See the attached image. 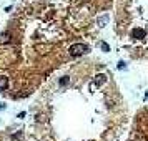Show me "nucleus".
I'll use <instances>...</instances> for the list:
<instances>
[{
    "label": "nucleus",
    "mask_w": 148,
    "mask_h": 141,
    "mask_svg": "<svg viewBox=\"0 0 148 141\" xmlns=\"http://www.w3.org/2000/svg\"><path fill=\"white\" fill-rule=\"evenodd\" d=\"M67 83H68V78H67V77H63V78L60 80V85H62V86H65Z\"/></svg>",
    "instance_id": "nucleus-6"
},
{
    "label": "nucleus",
    "mask_w": 148,
    "mask_h": 141,
    "mask_svg": "<svg viewBox=\"0 0 148 141\" xmlns=\"http://www.w3.org/2000/svg\"><path fill=\"white\" fill-rule=\"evenodd\" d=\"M68 52H70L72 56H80V55H83V53L88 52V47L83 45V43H75V45H72V47H70Z\"/></svg>",
    "instance_id": "nucleus-1"
},
{
    "label": "nucleus",
    "mask_w": 148,
    "mask_h": 141,
    "mask_svg": "<svg viewBox=\"0 0 148 141\" xmlns=\"http://www.w3.org/2000/svg\"><path fill=\"white\" fill-rule=\"evenodd\" d=\"M145 35H147V33H145V30H143V28H135V30L132 32V37L133 38H145Z\"/></svg>",
    "instance_id": "nucleus-2"
},
{
    "label": "nucleus",
    "mask_w": 148,
    "mask_h": 141,
    "mask_svg": "<svg viewBox=\"0 0 148 141\" xmlns=\"http://www.w3.org/2000/svg\"><path fill=\"white\" fill-rule=\"evenodd\" d=\"M8 40H10V33H2L0 35V43H3V42L7 43Z\"/></svg>",
    "instance_id": "nucleus-5"
},
{
    "label": "nucleus",
    "mask_w": 148,
    "mask_h": 141,
    "mask_svg": "<svg viewBox=\"0 0 148 141\" xmlns=\"http://www.w3.org/2000/svg\"><path fill=\"white\" fill-rule=\"evenodd\" d=\"M105 80H107V77H105V75H97L95 83H97V85H100V83H105Z\"/></svg>",
    "instance_id": "nucleus-4"
},
{
    "label": "nucleus",
    "mask_w": 148,
    "mask_h": 141,
    "mask_svg": "<svg viewBox=\"0 0 148 141\" xmlns=\"http://www.w3.org/2000/svg\"><path fill=\"white\" fill-rule=\"evenodd\" d=\"M7 86H8V80L5 77H0V91H3Z\"/></svg>",
    "instance_id": "nucleus-3"
},
{
    "label": "nucleus",
    "mask_w": 148,
    "mask_h": 141,
    "mask_svg": "<svg viewBox=\"0 0 148 141\" xmlns=\"http://www.w3.org/2000/svg\"><path fill=\"white\" fill-rule=\"evenodd\" d=\"M101 50H103V52H110V47L107 43H101Z\"/></svg>",
    "instance_id": "nucleus-7"
},
{
    "label": "nucleus",
    "mask_w": 148,
    "mask_h": 141,
    "mask_svg": "<svg viewBox=\"0 0 148 141\" xmlns=\"http://www.w3.org/2000/svg\"><path fill=\"white\" fill-rule=\"evenodd\" d=\"M118 68H120V70L126 68V63H125V62H120V63H118Z\"/></svg>",
    "instance_id": "nucleus-8"
}]
</instances>
